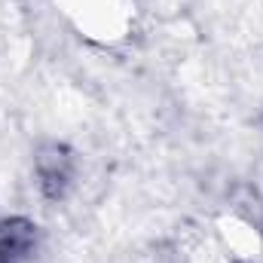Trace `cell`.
Returning a JSON list of instances; mask_svg holds the SVG:
<instances>
[{
    "label": "cell",
    "mask_w": 263,
    "mask_h": 263,
    "mask_svg": "<svg viewBox=\"0 0 263 263\" xmlns=\"http://www.w3.org/2000/svg\"><path fill=\"white\" fill-rule=\"evenodd\" d=\"M37 227L28 220H6L0 223V263H28L34 254Z\"/></svg>",
    "instance_id": "1"
},
{
    "label": "cell",
    "mask_w": 263,
    "mask_h": 263,
    "mask_svg": "<svg viewBox=\"0 0 263 263\" xmlns=\"http://www.w3.org/2000/svg\"><path fill=\"white\" fill-rule=\"evenodd\" d=\"M70 172H73V162L65 153V147L52 144L49 150H43L37 156V175H40V184L49 196H62L65 187L70 184Z\"/></svg>",
    "instance_id": "2"
}]
</instances>
